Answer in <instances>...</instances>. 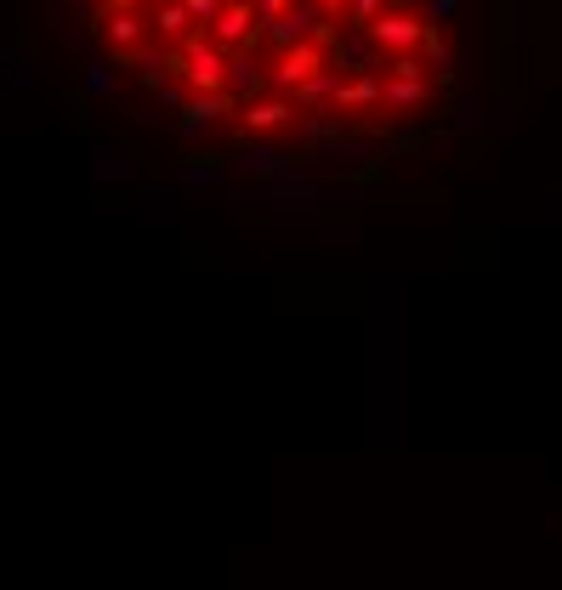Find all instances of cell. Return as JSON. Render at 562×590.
Instances as JSON below:
<instances>
[{"label":"cell","instance_id":"6da1fadb","mask_svg":"<svg viewBox=\"0 0 562 590\" xmlns=\"http://www.w3.org/2000/svg\"><path fill=\"white\" fill-rule=\"evenodd\" d=\"M369 40H375V46H381L387 57H398V52H415V46L426 40V23L415 18V12H398V6H387L381 18L369 23Z\"/></svg>","mask_w":562,"mask_h":590},{"label":"cell","instance_id":"7a4b0ae2","mask_svg":"<svg viewBox=\"0 0 562 590\" xmlns=\"http://www.w3.org/2000/svg\"><path fill=\"white\" fill-rule=\"evenodd\" d=\"M318 69H324V40H301V46L279 52V69H273V91H284V97H296V91H301V80H313Z\"/></svg>","mask_w":562,"mask_h":590},{"label":"cell","instance_id":"3957f363","mask_svg":"<svg viewBox=\"0 0 562 590\" xmlns=\"http://www.w3.org/2000/svg\"><path fill=\"white\" fill-rule=\"evenodd\" d=\"M381 97H387V80H381V69H358L347 86L335 91V114H352V108H375Z\"/></svg>","mask_w":562,"mask_h":590},{"label":"cell","instance_id":"277c9868","mask_svg":"<svg viewBox=\"0 0 562 590\" xmlns=\"http://www.w3.org/2000/svg\"><path fill=\"white\" fill-rule=\"evenodd\" d=\"M250 52H256V46H233V52H228V86H233V97H239V103H250L262 86H273V80L256 69V57H250Z\"/></svg>","mask_w":562,"mask_h":590},{"label":"cell","instance_id":"5b68a950","mask_svg":"<svg viewBox=\"0 0 562 590\" xmlns=\"http://www.w3.org/2000/svg\"><path fill=\"white\" fill-rule=\"evenodd\" d=\"M296 97H273V103H245V131H279V125H290V114H296Z\"/></svg>","mask_w":562,"mask_h":590},{"label":"cell","instance_id":"8992f818","mask_svg":"<svg viewBox=\"0 0 562 590\" xmlns=\"http://www.w3.org/2000/svg\"><path fill=\"white\" fill-rule=\"evenodd\" d=\"M103 40L114 46V52H137V40H142L137 6H120V12H108V18H103Z\"/></svg>","mask_w":562,"mask_h":590},{"label":"cell","instance_id":"52a82bcc","mask_svg":"<svg viewBox=\"0 0 562 590\" xmlns=\"http://www.w3.org/2000/svg\"><path fill=\"white\" fill-rule=\"evenodd\" d=\"M228 91H194V103L182 108V131H199V125H211V120H222L228 114Z\"/></svg>","mask_w":562,"mask_h":590},{"label":"cell","instance_id":"ba28073f","mask_svg":"<svg viewBox=\"0 0 562 590\" xmlns=\"http://www.w3.org/2000/svg\"><path fill=\"white\" fill-rule=\"evenodd\" d=\"M426 97H432V91H426V80H415V74H392L381 108H421Z\"/></svg>","mask_w":562,"mask_h":590},{"label":"cell","instance_id":"9c48e42d","mask_svg":"<svg viewBox=\"0 0 562 590\" xmlns=\"http://www.w3.org/2000/svg\"><path fill=\"white\" fill-rule=\"evenodd\" d=\"M335 91H341V69H318L313 80H301L296 103L301 108H324V103H335Z\"/></svg>","mask_w":562,"mask_h":590},{"label":"cell","instance_id":"30bf717a","mask_svg":"<svg viewBox=\"0 0 562 590\" xmlns=\"http://www.w3.org/2000/svg\"><path fill=\"white\" fill-rule=\"evenodd\" d=\"M188 23H194V12H188V0H165V6L154 12L159 40H182V35H188Z\"/></svg>","mask_w":562,"mask_h":590},{"label":"cell","instance_id":"8fae6325","mask_svg":"<svg viewBox=\"0 0 562 590\" xmlns=\"http://www.w3.org/2000/svg\"><path fill=\"white\" fill-rule=\"evenodd\" d=\"M421 52H426V69H438L443 80H449V74H455V57H449V46H443L438 23H426V40H421Z\"/></svg>","mask_w":562,"mask_h":590},{"label":"cell","instance_id":"7c38bea8","mask_svg":"<svg viewBox=\"0 0 562 590\" xmlns=\"http://www.w3.org/2000/svg\"><path fill=\"white\" fill-rule=\"evenodd\" d=\"M341 6H347V23H352V29H369V23L387 12V0H341Z\"/></svg>","mask_w":562,"mask_h":590},{"label":"cell","instance_id":"4fadbf2b","mask_svg":"<svg viewBox=\"0 0 562 590\" xmlns=\"http://www.w3.org/2000/svg\"><path fill=\"white\" fill-rule=\"evenodd\" d=\"M222 6H228V0H188V12H194V23H205V29L216 23V12H222Z\"/></svg>","mask_w":562,"mask_h":590},{"label":"cell","instance_id":"5bb4252c","mask_svg":"<svg viewBox=\"0 0 562 590\" xmlns=\"http://www.w3.org/2000/svg\"><path fill=\"white\" fill-rule=\"evenodd\" d=\"M256 12H262V23H273V18L290 12V0H256Z\"/></svg>","mask_w":562,"mask_h":590}]
</instances>
